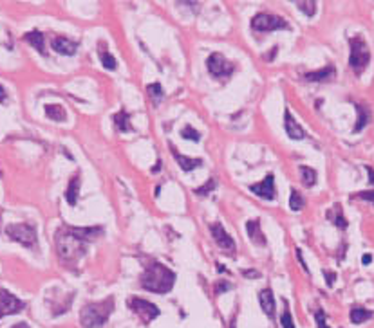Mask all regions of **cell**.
<instances>
[{"instance_id": "5", "label": "cell", "mask_w": 374, "mask_h": 328, "mask_svg": "<svg viewBox=\"0 0 374 328\" xmlns=\"http://www.w3.org/2000/svg\"><path fill=\"white\" fill-rule=\"evenodd\" d=\"M5 234L13 242H18L24 247L37 245V227L33 224H9L5 227Z\"/></svg>"}, {"instance_id": "28", "label": "cell", "mask_w": 374, "mask_h": 328, "mask_svg": "<svg viewBox=\"0 0 374 328\" xmlns=\"http://www.w3.org/2000/svg\"><path fill=\"white\" fill-rule=\"evenodd\" d=\"M332 211L336 213V217H329V219L334 222V225H336V227H340V229H345V227H347V220L342 217V208H340V206H334V208H332Z\"/></svg>"}, {"instance_id": "18", "label": "cell", "mask_w": 374, "mask_h": 328, "mask_svg": "<svg viewBox=\"0 0 374 328\" xmlns=\"http://www.w3.org/2000/svg\"><path fill=\"white\" fill-rule=\"evenodd\" d=\"M80 181H82V179H80L78 173H76V175H73V177H71V181H69L67 189H65V200H67L71 206H76V200H78L80 186H82V182H80Z\"/></svg>"}, {"instance_id": "30", "label": "cell", "mask_w": 374, "mask_h": 328, "mask_svg": "<svg viewBox=\"0 0 374 328\" xmlns=\"http://www.w3.org/2000/svg\"><path fill=\"white\" fill-rule=\"evenodd\" d=\"M215 186H217V182L213 181V179H210V181H206V182H205V186L195 187L194 193H195V195H201V197H205V195H208L210 191H213V189H215Z\"/></svg>"}, {"instance_id": "15", "label": "cell", "mask_w": 374, "mask_h": 328, "mask_svg": "<svg viewBox=\"0 0 374 328\" xmlns=\"http://www.w3.org/2000/svg\"><path fill=\"white\" fill-rule=\"evenodd\" d=\"M334 74H336L334 65H326L315 73H307L306 79L307 81H331V79H334Z\"/></svg>"}, {"instance_id": "3", "label": "cell", "mask_w": 374, "mask_h": 328, "mask_svg": "<svg viewBox=\"0 0 374 328\" xmlns=\"http://www.w3.org/2000/svg\"><path fill=\"white\" fill-rule=\"evenodd\" d=\"M114 310V297H107L103 301L87 303L80 312V323L83 328H101L111 318Z\"/></svg>"}, {"instance_id": "38", "label": "cell", "mask_w": 374, "mask_h": 328, "mask_svg": "<svg viewBox=\"0 0 374 328\" xmlns=\"http://www.w3.org/2000/svg\"><path fill=\"white\" fill-rule=\"evenodd\" d=\"M244 276H248V278H260V272H257V271H244Z\"/></svg>"}, {"instance_id": "2", "label": "cell", "mask_w": 374, "mask_h": 328, "mask_svg": "<svg viewBox=\"0 0 374 328\" xmlns=\"http://www.w3.org/2000/svg\"><path fill=\"white\" fill-rule=\"evenodd\" d=\"M175 281V274L163 263H150L141 274V285L156 294H166L172 291Z\"/></svg>"}, {"instance_id": "16", "label": "cell", "mask_w": 374, "mask_h": 328, "mask_svg": "<svg viewBox=\"0 0 374 328\" xmlns=\"http://www.w3.org/2000/svg\"><path fill=\"white\" fill-rule=\"evenodd\" d=\"M170 150H172V155H174L175 162H177V164L181 166V170H185V172H192L194 168H199L201 164H203L201 159H190V157H186V155H181L174 146H170Z\"/></svg>"}, {"instance_id": "43", "label": "cell", "mask_w": 374, "mask_h": 328, "mask_svg": "<svg viewBox=\"0 0 374 328\" xmlns=\"http://www.w3.org/2000/svg\"><path fill=\"white\" fill-rule=\"evenodd\" d=\"M159 170H161V161H158V164H156V168L152 170V173H158Z\"/></svg>"}, {"instance_id": "31", "label": "cell", "mask_w": 374, "mask_h": 328, "mask_svg": "<svg viewBox=\"0 0 374 328\" xmlns=\"http://www.w3.org/2000/svg\"><path fill=\"white\" fill-rule=\"evenodd\" d=\"M181 137H185V139H188V141H195V143H197V141L201 139L199 132L195 130L194 126H190V125L185 126V128L181 130Z\"/></svg>"}, {"instance_id": "23", "label": "cell", "mask_w": 374, "mask_h": 328, "mask_svg": "<svg viewBox=\"0 0 374 328\" xmlns=\"http://www.w3.org/2000/svg\"><path fill=\"white\" fill-rule=\"evenodd\" d=\"M356 112H358V121H356V126H354V132H362L367 126V123L371 121V112L365 107L358 105L356 107Z\"/></svg>"}, {"instance_id": "6", "label": "cell", "mask_w": 374, "mask_h": 328, "mask_svg": "<svg viewBox=\"0 0 374 328\" xmlns=\"http://www.w3.org/2000/svg\"><path fill=\"white\" fill-rule=\"evenodd\" d=\"M251 29L253 31H277V29H290V24L277 15L269 13H258L251 18Z\"/></svg>"}, {"instance_id": "11", "label": "cell", "mask_w": 374, "mask_h": 328, "mask_svg": "<svg viewBox=\"0 0 374 328\" xmlns=\"http://www.w3.org/2000/svg\"><path fill=\"white\" fill-rule=\"evenodd\" d=\"M249 189H251V193H255L257 197L266 198V200H273L275 198V177H273V173H269L268 177L264 179L260 184H253V186H249Z\"/></svg>"}, {"instance_id": "39", "label": "cell", "mask_w": 374, "mask_h": 328, "mask_svg": "<svg viewBox=\"0 0 374 328\" xmlns=\"http://www.w3.org/2000/svg\"><path fill=\"white\" fill-rule=\"evenodd\" d=\"M371 261H373V256H371V255H364V256H362V263H364V265H369Z\"/></svg>"}, {"instance_id": "32", "label": "cell", "mask_w": 374, "mask_h": 328, "mask_svg": "<svg viewBox=\"0 0 374 328\" xmlns=\"http://www.w3.org/2000/svg\"><path fill=\"white\" fill-rule=\"evenodd\" d=\"M147 92L150 98H154L156 101H158V99H161V96H163V87H161L159 83H152L147 87Z\"/></svg>"}, {"instance_id": "26", "label": "cell", "mask_w": 374, "mask_h": 328, "mask_svg": "<svg viewBox=\"0 0 374 328\" xmlns=\"http://www.w3.org/2000/svg\"><path fill=\"white\" fill-rule=\"evenodd\" d=\"M304 204H306V200H304V197H302V193L296 191V189H291L290 208L293 209V211H300V209L304 208Z\"/></svg>"}, {"instance_id": "9", "label": "cell", "mask_w": 374, "mask_h": 328, "mask_svg": "<svg viewBox=\"0 0 374 328\" xmlns=\"http://www.w3.org/2000/svg\"><path fill=\"white\" fill-rule=\"evenodd\" d=\"M206 67L210 71V74H213L215 78H221V76H228V74L233 71V65L228 62L226 58L219 54V52H213L208 56L206 60Z\"/></svg>"}, {"instance_id": "19", "label": "cell", "mask_w": 374, "mask_h": 328, "mask_svg": "<svg viewBox=\"0 0 374 328\" xmlns=\"http://www.w3.org/2000/svg\"><path fill=\"white\" fill-rule=\"evenodd\" d=\"M71 229L78 234L82 240H85V242H90V240H94L103 234L101 227H71Z\"/></svg>"}, {"instance_id": "22", "label": "cell", "mask_w": 374, "mask_h": 328, "mask_svg": "<svg viewBox=\"0 0 374 328\" xmlns=\"http://www.w3.org/2000/svg\"><path fill=\"white\" fill-rule=\"evenodd\" d=\"M45 115L53 121H65L67 119V112L62 105H45Z\"/></svg>"}, {"instance_id": "33", "label": "cell", "mask_w": 374, "mask_h": 328, "mask_svg": "<svg viewBox=\"0 0 374 328\" xmlns=\"http://www.w3.org/2000/svg\"><path fill=\"white\" fill-rule=\"evenodd\" d=\"M280 325H282V328H295V323H293V318H291V312L288 307H286L284 314L280 318Z\"/></svg>"}, {"instance_id": "41", "label": "cell", "mask_w": 374, "mask_h": 328, "mask_svg": "<svg viewBox=\"0 0 374 328\" xmlns=\"http://www.w3.org/2000/svg\"><path fill=\"white\" fill-rule=\"evenodd\" d=\"M11 328H31L27 323H16V325H13Z\"/></svg>"}, {"instance_id": "13", "label": "cell", "mask_w": 374, "mask_h": 328, "mask_svg": "<svg viewBox=\"0 0 374 328\" xmlns=\"http://www.w3.org/2000/svg\"><path fill=\"white\" fill-rule=\"evenodd\" d=\"M51 45H53L54 51L60 52V54H67V56H73L74 52H76V47H78V43L71 42V40H69V38H65V36H54L53 40H51Z\"/></svg>"}, {"instance_id": "29", "label": "cell", "mask_w": 374, "mask_h": 328, "mask_svg": "<svg viewBox=\"0 0 374 328\" xmlns=\"http://www.w3.org/2000/svg\"><path fill=\"white\" fill-rule=\"evenodd\" d=\"M296 7H298L304 15L313 16L316 11V2H302V0H298V2H296Z\"/></svg>"}, {"instance_id": "36", "label": "cell", "mask_w": 374, "mask_h": 328, "mask_svg": "<svg viewBox=\"0 0 374 328\" xmlns=\"http://www.w3.org/2000/svg\"><path fill=\"white\" fill-rule=\"evenodd\" d=\"M228 289H230V285H228V283H222V281H219V283H217V287H215V294H221V292L228 291Z\"/></svg>"}, {"instance_id": "21", "label": "cell", "mask_w": 374, "mask_h": 328, "mask_svg": "<svg viewBox=\"0 0 374 328\" xmlns=\"http://www.w3.org/2000/svg\"><path fill=\"white\" fill-rule=\"evenodd\" d=\"M114 123H116L118 132H132L130 114H128L126 110H120V112L114 115Z\"/></svg>"}, {"instance_id": "1", "label": "cell", "mask_w": 374, "mask_h": 328, "mask_svg": "<svg viewBox=\"0 0 374 328\" xmlns=\"http://www.w3.org/2000/svg\"><path fill=\"white\" fill-rule=\"evenodd\" d=\"M56 249L63 265L74 267L87 253V242L80 238L71 227H62L56 233Z\"/></svg>"}, {"instance_id": "34", "label": "cell", "mask_w": 374, "mask_h": 328, "mask_svg": "<svg viewBox=\"0 0 374 328\" xmlns=\"http://www.w3.org/2000/svg\"><path fill=\"white\" fill-rule=\"evenodd\" d=\"M315 319H316V325H318V328H329L326 323V314H324V310H316L315 312Z\"/></svg>"}, {"instance_id": "37", "label": "cell", "mask_w": 374, "mask_h": 328, "mask_svg": "<svg viewBox=\"0 0 374 328\" xmlns=\"http://www.w3.org/2000/svg\"><path fill=\"white\" fill-rule=\"evenodd\" d=\"M324 274H326V278H327V285H332L334 280H336V276H334L332 272H326V271H324Z\"/></svg>"}, {"instance_id": "4", "label": "cell", "mask_w": 374, "mask_h": 328, "mask_svg": "<svg viewBox=\"0 0 374 328\" xmlns=\"http://www.w3.org/2000/svg\"><path fill=\"white\" fill-rule=\"evenodd\" d=\"M351 45V56H349V65L356 74H362L364 69L369 65L371 60V51L369 45L365 43V40L362 36H354L349 40Z\"/></svg>"}, {"instance_id": "14", "label": "cell", "mask_w": 374, "mask_h": 328, "mask_svg": "<svg viewBox=\"0 0 374 328\" xmlns=\"http://www.w3.org/2000/svg\"><path fill=\"white\" fill-rule=\"evenodd\" d=\"M258 301H260V307H262L264 314H266L268 318H273L275 316V297H273L271 289H264V291H260V294H258Z\"/></svg>"}, {"instance_id": "24", "label": "cell", "mask_w": 374, "mask_h": 328, "mask_svg": "<svg viewBox=\"0 0 374 328\" xmlns=\"http://www.w3.org/2000/svg\"><path fill=\"white\" fill-rule=\"evenodd\" d=\"M349 318H351V321H353L354 325H360V323H364V321L373 318V312L365 310V308L354 307L353 310H351V314H349Z\"/></svg>"}, {"instance_id": "10", "label": "cell", "mask_w": 374, "mask_h": 328, "mask_svg": "<svg viewBox=\"0 0 374 328\" xmlns=\"http://www.w3.org/2000/svg\"><path fill=\"white\" fill-rule=\"evenodd\" d=\"M210 231H211V236H213V240H215V244L221 247L222 251H226V253H230V255H233L235 253V242H233V238L230 236V234L224 231V227H222L221 224H211L210 225Z\"/></svg>"}, {"instance_id": "8", "label": "cell", "mask_w": 374, "mask_h": 328, "mask_svg": "<svg viewBox=\"0 0 374 328\" xmlns=\"http://www.w3.org/2000/svg\"><path fill=\"white\" fill-rule=\"evenodd\" d=\"M128 307L143 319V323H150V321H154L159 316V308L154 303L147 301V299H141V297L128 299Z\"/></svg>"}, {"instance_id": "27", "label": "cell", "mask_w": 374, "mask_h": 328, "mask_svg": "<svg viewBox=\"0 0 374 328\" xmlns=\"http://www.w3.org/2000/svg\"><path fill=\"white\" fill-rule=\"evenodd\" d=\"M100 60L101 63H103V67L109 69V71H114V69L118 67V63H116V58L112 56L111 52H105V51H101L100 52Z\"/></svg>"}, {"instance_id": "25", "label": "cell", "mask_w": 374, "mask_h": 328, "mask_svg": "<svg viewBox=\"0 0 374 328\" xmlns=\"http://www.w3.org/2000/svg\"><path fill=\"white\" fill-rule=\"evenodd\" d=\"M300 170V177H302V182H304V186L311 187L316 184V172L313 170V168L309 166H300L298 168Z\"/></svg>"}, {"instance_id": "7", "label": "cell", "mask_w": 374, "mask_h": 328, "mask_svg": "<svg viewBox=\"0 0 374 328\" xmlns=\"http://www.w3.org/2000/svg\"><path fill=\"white\" fill-rule=\"evenodd\" d=\"M24 307H26V303L22 299H18L15 294H11L9 291L0 287V319L5 316L18 314L20 310H24Z\"/></svg>"}, {"instance_id": "20", "label": "cell", "mask_w": 374, "mask_h": 328, "mask_svg": "<svg viewBox=\"0 0 374 328\" xmlns=\"http://www.w3.org/2000/svg\"><path fill=\"white\" fill-rule=\"evenodd\" d=\"M24 40H26L27 43H31L35 49H37L40 54H45V45H43V35L40 31H31V33H26V36H24Z\"/></svg>"}, {"instance_id": "12", "label": "cell", "mask_w": 374, "mask_h": 328, "mask_svg": "<svg viewBox=\"0 0 374 328\" xmlns=\"http://www.w3.org/2000/svg\"><path fill=\"white\" fill-rule=\"evenodd\" d=\"M284 130L286 134H288V137L290 139H295V141H300L306 137V132H304V128H302L298 123H296V119L291 115V112L288 109L284 110Z\"/></svg>"}, {"instance_id": "17", "label": "cell", "mask_w": 374, "mask_h": 328, "mask_svg": "<svg viewBox=\"0 0 374 328\" xmlns=\"http://www.w3.org/2000/svg\"><path fill=\"white\" fill-rule=\"evenodd\" d=\"M246 229H248L249 240H251L253 244L260 245V247L266 245V238H264V233H262V229H260V222H258V220H248Z\"/></svg>"}, {"instance_id": "40", "label": "cell", "mask_w": 374, "mask_h": 328, "mask_svg": "<svg viewBox=\"0 0 374 328\" xmlns=\"http://www.w3.org/2000/svg\"><path fill=\"white\" fill-rule=\"evenodd\" d=\"M367 173H369V177H371V182L374 184V170L371 166H367Z\"/></svg>"}, {"instance_id": "42", "label": "cell", "mask_w": 374, "mask_h": 328, "mask_svg": "<svg viewBox=\"0 0 374 328\" xmlns=\"http://www.w3.org/2000/svg\"><path fill=\"white\" fill-rule=\"evenodd\" d=\"M0 101H5V90L2 85H0Z\"/></svg>"}, {"instance_id": "35", "label": "cell", "mask_w": 374, "mask_h": 328, "mask_svg": "<svg viewBox=\"0 0 374 328\" xmlns=\"http://www.w3.org/2000/svg\"><path fill=\"white\" fill-rule=\"evenodd\" d=\"M356 197L362 198V200H369V202L374 204V191H360L356 193Z\"/></svg>"}]
</instances>
